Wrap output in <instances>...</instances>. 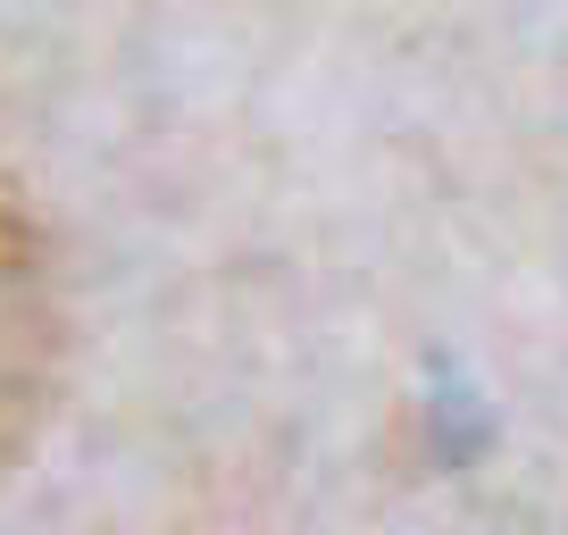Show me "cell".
Returning <instances> with one entry per match:
<instances>
[{"mask_svg": "<svg viewBox=\"0 0 568 535\" xmlns=\"http://www.w3.org/2000/svg\"><path fill=\"white\" fill-rule=\"evenodd\" d=\"M34 234L0 201V411H26L42 376V276Z\"/></svg>", "mask_w": 568, "mask_h": 535, "instance_id": "cell-1", "label": "cell"}]
</instances>
